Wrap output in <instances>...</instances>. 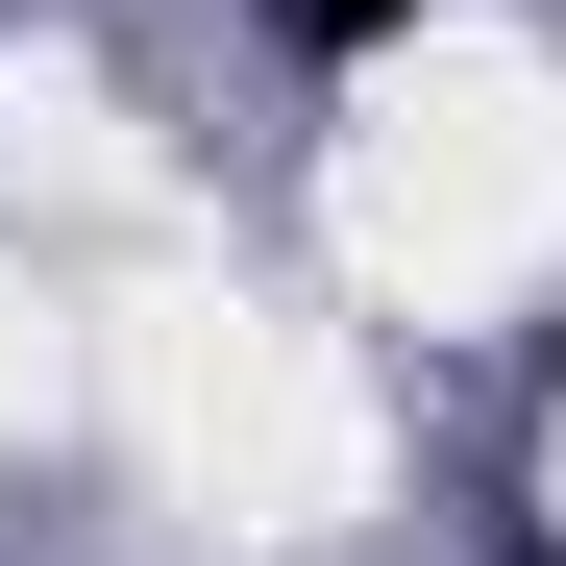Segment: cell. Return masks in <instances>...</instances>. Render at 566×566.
<instances>
[{
    "instance_id": "6da1fadb",
    "label": "cell",
    "mask_w": 566,
    "mask_h": 566,
    "mask_svg": "<svg viewBox=\"0 0 566 566\" xmlns=\"http://www.w3.org/2000/svg\"><path fill=\"white\" fill-rule=\"evenodd\" d=\"M271 25H296V50H395L419 0H271Z\"/></svg>"
}]
</instances>
